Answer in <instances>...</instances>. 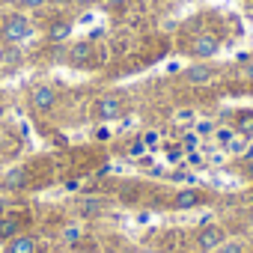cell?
<instances>
[{
    "label": "cell",
    "instance_id": "1",
    "mask_svg": "<svg viewBox=\"0 0 253 253\" xmlns=\"http://www.w3.org/2000/svg\"><path fill=\"white\" fill-rule=\"evenodd\" d=\"M33 36V21L24 12H12L0 21V45H21Z\"/></svg>",
    "mask_w": 253,
    "mask_h": 253
},
{
    "label": "cell",
    "instance_id": "2",
    "mask_svg": "<svg viewBox=\"0 0 253 253\" xmlns=\"http://www.w3.org/2000/svg\"><path fill=\"white\" fill-rule=\"evenodd\" d=\"M125 113V101L119 95H101L95 104H92V119L98 122H110V119H119Z\"/></svg>",
    "mask_w": 253,
    "mask_h": 253
},
{
    "label": "cell",
    "instance_id": "3",
    "mask_svg": "<svg viewBox=\"0 0 253 253\" xmlns=\"http://www.w3.org/2000/svg\"><path fill=\"white\" fill-rule=\"evenodd\" d=\"M223 241H226V229H223L220 223H206V226L197 232V247H200L203 253H214Z\"/></svg>",
    "mask_w": 253,
    "mask_h": 253
},
{
    "label": "cell",
    "instance_id": "4",
    "mask_svg": "<svg viewBox=\"0 0 253 253\" xmlns=\"http://www.w3.org/2000/svg\"><path fill=\"white\" fill-rule=\"evenodd\" d=\"M54 104H57V86H51V84H36V86L30 89V107H33V110L48 113V110H54Z\"/></svg>",
    "mask_w": 253,
    "mask_h": 253
},
{
    "label": "cell",
    "instance_id": "5",
    "mask_svg": "<svg viewBox=\"0 0 253 253\" xmlns=\"http://www.w3.org/2000/svg\"><path fill=\"white\" fill-rule=\"evenodd\" d=\"M191 57H197V60H211L217 51H220V42L211 36V33H200V36H194V42H191Z\"/></svg>",
    "mask_w": 253,
    "mask_h": 253
},
{
    "label": "cell",
    "instance_id": "6",
    "mask_svg": "<svg viewBox=\"0 0 253 253\" xmlns=\"http://www.w3.org/2000/svg\"><path fill=\"white\" fill-rule=\"evenodd\" d=\"M66 60H69L72 66H78V69H86V66H92V60H95V48H92V42H89V39H84V42H75V45L66 51Z\"/></svg>",
    "mask_w": 253,
    "mask_h": 253
},
{
    "label": "cell",
    "instance_id": "7",
    "mask_svg": "<svg viewBox=\"0 0 253 253\" xmlns=\"http://www.w3.org/2000/svg\"><path fill=\"white\" fill-rule=\"evenodd\" d=\"M24 223H27V214H24V211H9V214H3V217H0V241H9V238L21 235Z\"/></svg>",
    "mask_w": 253,
    "mask_h": 253
},
{
    "label": "cell",
    "instance_id": "8",
    "mask_svg": "<svg viewBox=\"0 0 253 253\" xmlns=\"http://www.w3.org/2000/svg\"><path fill=\"white\" fill-rule=\"evenodd\" d=\"M72 30H75V24L60 18V21H51V24H48L45 39H48L51 45H63V42H69V39H72Z\"/></svg>",
    "mask_w": 253,
    "mask_h": 253
},
{
    "label": "cell",
    "instance_id": "9",
    "mask_svg": "<svg viewBox=\"0 0 253 253\" xmlns=\"http://www.w3.org/2000/svg\"><path fill=\"white\" fill-rule=\"evenodd\" d=\"M206 203V194L197 191V188H185V191H176L173 197V209H197Z\"/></svg>",
    "mask_w": 253,
    "mask_h": 253
},
{
    "label": "cell",
    "instance_id": "10",
    "mask_svg": "<svg viewBox=\"0 0 253 253\" xmlns=\"http://www.w3.org/2000/svg\"><path fill=\"white\" fill-rule=\"evenodd\" d=\"M211 78H214V69H211L209 63H191V66L185 69V81H188V84H194V86L209 84Z\"/></svg>",
    "mask_w": 253,
    "mask_h": 253
},
{
    "label": "cell",
    "instance_id": "11",
    "mask_svg": "<svg viewBox=\"0 0 253 253\" xmlns=\"http://www.w3.org/2000/svg\"><path fill=\"white\" fill-rule=\"evenodd\" d=\"M36 238L33 235H27V232H21V235H15V238H9V244H6V253H36Z\"/></svg>",
    "mask_w": 253,
    "mask_h": 253
},
{
    "label": "cell",
    "instance_id": "12",
    "mask_svg": "<svg viewBox=\"0 0 253 253\" xmlns=\"http://www.w3.org/2000/svg\"><path fill=\"white\" fill-rule=\"evenodd\" d=\"M235 134H241V137H253V110H241L238 116H235Z\"/></svg>",
    "mask_w": 253,
    "mask_h": 253
},
{
    "label": "cell",
    "instance_id": "13",
    "mask_svg": "<svg viewBox=\"0 0 253 253\" xmlns=\"http://www.w3.org/2000/svg\"><path fill=\"white\" fill-rule=\"evenodd\" d=\"M21 63V48L18 45H0V66H18Z\"/></svg>",
    "mask_w": 253,
    "mask_h": 253
},
{
    "label": "cell",
    "instance_id": "14",
    "mask_svg": "<svg viewBox=\"0 0 253 253\" xmlns=\"http://www.w3.org/2000/svg\"><path fill=\"white\" fill-rule=\"evenodd\" d=\"M250 247H247V241H241V238H226L214 253H247Z\"/></svg>",
    "mask_w": 253,
    "mask_h": 253
},
{
    "label": "cell",
    "instance_id": "15",
    "mask_svg": "<svg viewBox=\"0 0 253 253\" xmlns=\"http://www.w3.org/2000/svg\"><path fill=\"white\" fill-rule=\"evenodd\" d=\"M81 238H84V229H81L78 223H69V226L63 229V241H66L69 247H75V244H81Z\"/></svg>",
    "mask_w": 253,
    "mask_h": 253
},
{
    "label": "cell",
    "instance_id": "16",
    "mask_svg": "<svg viewBox=\"0 0 253 253\" xmlns=\"http://www.w3.org/2000/svg\"><path fill=\"white\" fill-rule=\"evenodd\" d=\"M3 185H6V188H24V185H27V173H24V170H12V173L3 179Z\"/></svg>",
    "mask_w": 253,
    "mask_h": 253
},
{
    "label": "cell",
    "instance_id": "17",
    "mask_svg": "<svg viewBox=\"0 0 253 253\" xmlns=\"http://www.w3.org/2000/svg\"><path fill=\"white\" fill-rule=\"evenodd\" d=\"M12 3L21 9H39V6H45V0H12Z\"/></svg>",
    "mask_w": 253,
    "mask_h": 253
},
{
    "label": "cell",
    "instance_id": "18",
    "mask_svg": "<svg viewBox=\"0 0 253 253\" xmlns=\"http://www.w3.org/2000/svg\"><path fill=\"white\" fill-rule=\"evenodd\" d=\"M95 211H101V200H86L84 203V214H95Z\"/></svg>",
    "mask_w": 253,
    "mask_h": 253
},
{
    "label": "cell",
    "instance_id": "19",
    "mask_svg": "<svg viewBox=\"0 0 253 253\" xmlns=\"http://www.w3.org/2000/svg\"><path fill=\"white\" fill-rule=\"evenodd\" d=\"M232 137H235V131H232V128H220V131H217V140H220L223 146H226V143H229Z\"/></svg>",
    "mask_w": 253,
    "mask_h": 253
},
{
    "label": "cell",
    "instance_id": "20",
    "mask_svg": "<svg viewBox=\"0 0 253 253\" xmlns=\"http://www.w3.org/2000/svg\"><path fill=\"white\" fill-rule=\"evenodd\" d=\"M101 3H104V9H119V6L128 3V0H101Z\"/></svg>",
    "mask_w": 253,
    "mask_h": 253
},
{
    "label": "cell",
    "instance_id": "21",
    "mask_svg": "<svg viewBox=\"0 0 253 253\" xmlns=\"http://www.w3.org/2000/svg\"><path fill=\"white\" fill-rule=\"evenodd\" d=\"M209 131H211V122H200L197 125V134H209Z\"/></svg>",
    "mask_w": 253,
    "mask_h": 253
},
{
    "label": "cell",
    "instance_id": "22",
    "mask_svg": "<svg viewBox=\"0 0 253 253\" xmlns=\"http://www.w3.org/2000/svg\"><path fill=\"white\" fill-rule=\"evenodd\" d=\"M3 116H6V104L0 101V122H3Z\"/></svg>",
    "mask_w": 253,
    "mask_h": 253
},
{
    "label": "cell",
    "instance_id": "23",
    "mask_svg": "<svg viewBox=\"0 0 253 253\" xmlns=\"http://www.w3.org/2000/svg\"><path fill=\"white\" fill-rule=\"evenodd\" d=\"M244 158H253V146H250V152H244Z\"/></svg>",
    "mask_w": 253,
    "mask_h": 253
},
{
    "label": "cell",
    "instance_id": "24",
    "mask_svg": "<svg viewBox=\"0 0 253 253\" xmlns=\"http://www.w3.org/2000/svg\"><path fill=\"white\" fill-rule=\"evenodd\" d=\"M247 253H253V250H247Z\"/></svg>",
    "mask_w": 253,
    "mask_h": 253
}]
</instances>
